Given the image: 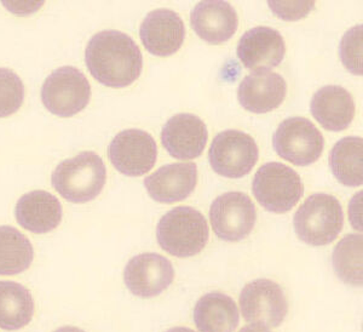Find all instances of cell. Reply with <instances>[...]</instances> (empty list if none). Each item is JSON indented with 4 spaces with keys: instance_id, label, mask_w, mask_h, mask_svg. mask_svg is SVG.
I'll return each mask as SVG.
<instances>
[{
    "instance_id": "1f68e13d",
    "label": "cell",
    "mask_w": 363,
    "mask_h": 332,
    "mask_svg": "<svg viewBox=\"0 0 363 332\" xmlns=\"http://www.w3.org/2000/svg\"><path fill=\"white\" fill-rule=\"evenodd\" d=\"M166 332H195L191 328H183V326H177V328H169Z\"/></svg>"
},
{
    "instance_id": "9a60e30c",
    "label": "cell",
    "mask_w": 363,
    "mask_h": 332,
    "mask_svg": "<svg viewBox=\"0 0 363 332\" xmlns=\"http://www.w3.org/2000/svg\"><path fill=\"white\" fill-rule=\"evenodd\" d=\"M140 38L147 51L166 57L176 54L186 38L184 22L177 13L159 9L147 15L140 28Z\"/></svg>"
},
{
    "instance_id": "30bf717a",
    "label": "cell",
    "mask_w": 363,
    "mask_h": 332,
    "mask_svg": "<svg viewBox=\"0 0 363 332\" xmlns=\"http://www.w3.org/2000/svg\"><path fill=\"white\" fill-rule=\"evenodd\" d=\"M210 220L213 232L219 239L244 240L256 224V206L247 194L228 192L211 205Z\"/></svg>"
},
{
    "instance_id": "6da1fadb",
    "label": "cell",
    "mask_w": 363,
    "mask_h": 332,
    "mask_svg": "<svg viewBox=\"0 0 363 332\" xmlns=\"http://www.w3.org/2000/svg\"><path fill=\"white\" fill-rule=\"evenodd\" d=\"M85 62L99 83L121 89L140 78L143 56L133 38L112 29L91 38L85 51Z\"/></svg>"
},
{
    "instance_id": "d4e9b609",
    "label": "cell",
    "mask_w": 363,
    "mask_h": 332,
    "mask_svg": "<svg viewBox=\"0 0 363 332\" xmlns=\"http://www.w3.org/2000/svg\"><path fill=\"white\" fill-rule=\"evenodd\" d=\"M332 263L340 280L354 287L362 285V236L342 238L332 255Z\"/></svg>"
},
{
    "instance_id": "ffe728a7",
    "label": "cell",
    "mask_w": 363,
    "mask_h": 332,
    "mask_svg": "<svg viewBox=\"0 0 363 332\" xmlns=\"http://www.w3.org/2000/svg\"><path fill=\"white\" fill-rule=\"evenodd\" d=\"M310 111L323 129L342 131L355 116V102L350 92L337 85L323 87L315 92Z\"/></svg>"
},
{
    "instance_id": "e0dca14e",
    "label": "cell",
    "mask_w": 363,
    "mask_h": 332,
    "mask_svg": "<svg viewBox=\"0 0 363 332\" xmlns=\"http://www.w3.org/2000/svg\"><path fill=\"white\" fill-rule=\"evenodd\" d=\"M287 95L286 80L277 73L253 72L240 83L238 100L246 111L257 114L279 109Z\"/></svg>"
},
{
    "instance_id": "603a6c76",
    "label": "cell",
    "mask_w": 363,
    "mask_h": 332,
    "mask_svg": "<svg viewBox=\"0 0 363 332\" xmlns=\"http://www.w3.org/2000/svg\"><path fill=\"white\" fill-rule=\"evenodd\" d=\"M362 158V138H342L330 150V170L344 186L359 187L363 182Z\"/></svg>"
},
{
    "instance_id": "5b68a950",
    "label": "cell",
    "mask_w": 363,
    "mask_h": 332,
    "mask_svg": "<svg viewBox=\"0 0 363 332\" xmlns=\"http://www.w3.org/2000/svg\"><path fill=\"white\" fill-rule=\"evenodd\" d=\"M252 191L258 203L274 214H285L297 205L304 194L299 175L285 164L267 162L257 171Z\"/></svg>"
},
{
    "instance_id": "d6986e66",
    "label": "cell",
    "mask_w": 363,
    "mask_h": 332,
    "mask_svg": "<svg viewBox=\"0 0 363 332\" xmlns=\"http://www.w3.org/2000/svg\"><path fill=\"white\" fill-rule=\"evenodd\" d=\"M62 205L55 195L45 191L22 195L15 208V216L22 228L45 234L57 228L62 221Z\"/></svg>"
},
{
    "instance_id": "4dcf8cb0",
    "label": "cell",
    "mask_w": 363,
    "mask_h": 332,
    "mask_svg": "<svg viewBox=\"0 0 363 332\" xmlns=\"http://www.w3.org/2000/svg\"><path fill=\"white\" fill-rule=\"evenodd\" d=\"M54 332H85L82 328H75V326H63V328H60Z\"/></svg>"
},
{
    "instance_id": "cb8c5ba5",
    "label": "cell",
    "mask_w": 363,
    "mask_h": 332,
    "mask_svg": "<svg viewBox=\"0 0 363 332\" xmlns=\"http://www.w3.org/2000/svg\"><path fill=\"white\" fill-rule=\"evenodd\" d=\"M34 258L28 238L10 226H0V275H16L28 270Z\"/></svg>"
},
{
    "instance_id": "5bb4252c",
    "label": "cell",
    "mask_w": 363,
    "mask_h": 332,
    "mask_svg": "<svg viewBox=\"0 0 363 332\" xmlns=\"http://www.w3.org/2000/svg\"><path fill=\"white\" fill-rule=\"evenodd\" d=\"M236 52L250 71H268L284 61L285 40L277 29L260 26L250 29L241 37Z\"/></svg>"
},
{
    "instance_id": "7402d4cb",
    "label": "cell",
    "mask_w": 363,
    "mask_h": 332,
    "mask_svg": "<svg viewBox=\"0 0 363 332\" xmlns=\"http://www.w3.org/2000/svg\"><path fill=\"white\" fill-rule=\"evenodd\" d=\"M33 314V297L23 285L0 282V328L20 330L32 321Z\"/></svg>"
},
{
    "instance_id": "ac0fdd59",
    "label": "cell",
    "mask_w": 363,
    "mask_h": 332,
    "mask_svg": "<svg viewBox=\"0 0 363 332\" xmlns=\"http://www.w3.org/2000/svg\"><path fill=\"white\" fill-rule=\"evenodd\" d=\"M191 27L203 40L219 45L228 42L238 31L235 9L227 1H201L190 15Z\"/></svg>"
},
{
    "instance_id": "8992f818",
    "label": "cell",
    "mask_w": 363,
    "mask_h": 332,
    "mask_svg": "<svg viewBox=\"0 0 363 332\" xmlns=\"http://www.w3.org/2000/svg\"><path fill=\"white\" fill-rule=\"evenodd\" d=\"M90 99V83L75 67L58 68L43 84V104L50 113L61 118H69L82 112Z\"/></svg>"
},
{
    "instance_id": "44dd1931",
    "label": "cell",
    "mask_w": 363,
    "mask_h": 332,
    "mask_svg": "<svg viewBox=\"0 0 363 332\" xmlns=\"http://www.w3.org/2000/svg\"><path fill=\"white\" fill-rule=\"evenodd\" d=\"M239 320L234 299L222 292L206 294L195 304L194 323L200 332H233Z\"/></svg>"
},
{
    "instance_id": "7c38bea8",
    "label": "cell",
    "mask_w": 363,
    "mask_h": 332,
    "mask_svg": "<svg viewBox=\"0 0 363 332\" xmlns=\"http://www.w3.org/2000/svg\"><path fill=\"white\" fill-rule=\"evenodd\" d=\"M174 279L172 263L159 253H140L131 258L125 267L126 287L133 295L142 299L160 295Z\"/></svg>"
},
{
    "instance_id": "9c48e42d",
    "label": "cell",
    "mask_w": 363,
    "mask_h": 332,
    "mask_svg": "<svg viewBox=\"0 0 363 332\" xmlns=\"http://www.w3.org/2000/svg\"><path fill=\"white\" fill-rule=\"evenodd\" d=\"M240 307L246 321L267 328L280 326L289 313L284 290L269 279L247 284L241 291Z\"/></svg>"
},
{
    "instance_id": "4fadbf2b",
    "label": "cell",
    "mask_w": 363,
    "mask_h": 332,
    "mask_svg": "<svg viewBox=\"0 0 363 332\" xmlns=\"http://www.w3.org/2000/svg\"><path fill=\"white\" fill-rule=\"evenodd\" d=\"M208 131L199 116L181 113L172 116L161 131V142L167 153L179 159L199 158L206 147Z\"/></svg>"
},
{
    "instance_id": "f1b7e54d",
    "label": "cell",
    "mask_w": 363,
    "mask_h": 332,
    "mask_svg": "<svg viewBox=\"0 0 363 332\" xmlns=\"http://www.w3.org/2000/svg\"><path fill=\"white\" fill-rule=\"evenodd\" d=\"M5 6L11 10L13 13L16 15H28V13H33L37 9L40 8L43 5V1H40L39 4L38 3H33V1H10V4H8L6 1H3Z\"/></svg>"
},
{
    "instance_id": "f546056e",
    "label": "cell",
    "mask_w": 363,
    "mask_h": 332,
    "mask_svg": "<svg viewBox=\"0 0 363 332\" xmlns=\"http://www.w3.org/2000/svg\"><path fill=\"white\" fill-rule=\"evenodd\" d=\"M239 332H272L264 326H259V325H248L245 328H241Z\"/></svg>"
},
{
    "instance_id": "8fae6325",
    "label": "cell",
    "mask_w": 363,
    "mask_h": 332,
    "mask_svg": "<svg viewBox=\"0 0 363 332\" xmlns=\"http://www.w3.org/2000/svg\"><path fill=\"white\" fill-rule=\"evenodd\" d=\"M108 155L113 166L121 174L130 177L143 176L157 162V142L143 130H124L113 138Z\"/></svg>"
},
{
    "instance_id": "52a82bcc",
    "label": "cell",
    "mask_w": 363,
    "mask_h": 332,
    "mask_svg": "<svg viewBox=\"0 0 363 332\" xmlns=\"http://www.w3.org/2000/svg\"><path fill=\"white\" fill-rule=\"evenodd\" d=\"M272 145L281 158L294 165L309 166L321 157L325 140L309 119L294 116L281 123Z\"/></svg>"
},
{
    "instance_id": "4316f807",
    "label": "cell",
    "mask_w": 363,
    "mask_h": 332,
    "mask_svg": "<svg viewBox=\"0 0 363 332\" xmlns=\"http://www.w3.org/2000/svg\"><path fill=\"white\" fill-rule=\"evenodd\" d=\"M339 55L347 71L356 75L363 74L362 68V25L355 26L344 34Z\"/></svg>"
},
{
    "instance_id": "3957f363",
    "label": "cell",
    "mask_w": 363,
    "mask_h": 332,
    "mask_svg": "<svg viewBox=\"0 0 363 332\" xmlns=\"http://www.w3.org/2000/svg\"><path fill=\"white\" fill-rule=\"evenodd\" d=\"M157 243L176 258H191L203 251L208 241V224L201 212L178 206L161 217L157 227Z\"/></svg>"
},
{
    "instance_id": "83f0119b",
    "label": "cell",
    "mask_w": 363,
    "mask_h": 332,
    "mask_svg": "<svg viewBox=\"0 0 363 332\" xmlns=\"http://www.w3.org/2000/svg\"><path fill=\"white\" fill-rule=\"evenodd\" d=\"M269 8L281 20L298 21L309 15L315 8V1H268Z\"/></svg>"
},
{
    "instance_id": "ba28073f",
    "label": "cell",
    "mask_w": 363,
    "mask_h": 332,
    "mask_svg": "<svg viewBox=\"0 0 363 332\" xmlns=\"http://www.w3.org/2000/svg\"><path fill=\"white\" fill-rule=\"evenodd\" d=\"M258 155L256 141L239 130L219 133L208 150L212 169L227 179H241L250 174L258 162Z\"/></svg>"
},
{
    "instance_id": "2e32d148",
    "label": "cell",
    "mask_w": 363,
    "mask_h": 332,
    "mask_svg": "<svg viewBox=\"0 0 363 332\" xmlns=\"http://www.w3.org/2000/svg\"><path fill=\"white\" fill-rule=\"evenodd\" d=\"M198 182L194 162H177L162 166L145 177V187L157 203L172 204L186 199Z\"/></svg>"
},
{
    "instance_id": "277c9868",
    "label": "cell",
    "mask_w": 363,
    "mask_h": 332,
    "mask_svg": "<svg viewBox=\"0 0 363 332\" xmlns=\"http://www.w3.org/2000/svg\"><path fill=\"white\" fill-rule=\"evenodd\" d=\"M344 214L333 195H310L294 214V231L298 238L311 246L328 245L342 232Z\"/></svg>"
},
{
    "instance_id": "484cf974",
    "label": "cell",
    "mask_w": 363,
    "mask_h": 332,
    "mask_svg": "<svg viewBox=\"0 0 363 332\" xmlns=\"http://www.w3.org/2000/svg\"><path fill=\"white\" fill-rule=\"evenodd\" d=\"M25 100L21 78L8 68H0V118L13 116Z\"/></svg>"
},
{
    "instance_id": "7a4b0ae2",
    "label": "cell",
    "mask_w": 363,
    "mask_h": 332,
    "mask_svg": "<svg viewBox=\"0 0 363 332\" xmlns=\"http://www.w3.org/2000/svg\"><path fill=\"white\" fill-rule=\"evenodd\" d=\"M107 169L95 152H83L58 164L51 176L52 187L70 203H89L104 189Z\"/></svg>"
}]
</instances>
